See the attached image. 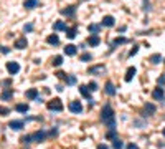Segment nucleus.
<instances>
[{"mask_svg": "<svg viewBox=\"0 0 165 149\" xmlns=\"http://www.w3.org/2000/svg\"><path fill=\"white\" fill-rule=\"evenodd\" d=\"M101 119L104 123H106V126L109 128V129H116V119H114V111H112V108L109 104H106V106L102 108L101 111Z\"/></svg>", "mask_w": 165, "mask_h": 149, "instance_id": "obj_1", "label": "nucleus"}, {"mask_svg": "<svg viewBox=\"0 0 165 149\" xmlns=\"http://www.w3.org/2000/svg\"><path fill=\"white\" fill-rule=\"evenodd\" d=\"M31 136V141H35V143H41V141H45L48 136H51V132H45V131H37V132H33V134H30Z\"/></svg>", "mask_w": 165, "mask_h": 149, "instance_id": "obj_2", "label": "nucleus"}, {"mask_svg": "<svg viewBox=\"0 0 165 149\" xmlns=\"http://www.w3.org/2000/svg\"><path fill=\"white\" fill-rule=\"evenodd\" d=\"M48 110L50 111H63V103L59 98H55L53 101L48 103Z\"/></svg>", "mask_w": 165, "mask_h": 149, "instance_id": "obj_3", "label": "nucleus"}, {"mask_svg": "<svg viewBox=\"0 0 165 149\" xmlns=\"http://www.w3.org/2000/svg\"><path fill=\"white\" fill-rule=\"evenodd\" d=\"M104 71H106V65H94L88 68V73L91 75H104Z\"/></svg>", "mask_w": 165, "mask_h": 149, "instance_id": "obj_4", "label": "nucleus"}, {"mask_svg": "<svg viewBox=\"0 0 165 149\" xmlns=\"http://www.w3.org/2000/svg\"><path fill=\"white\" fill-rule=\"evenodd\" d=\"M7 70H9L10 75H17L20 71V65L17 61H9V63H7Z\"/></svg>", "mask_w": 165, "mask_h": 149, "instance_id": "obj_5", "label": "nucleus"}, {"mask_svg": "<svg viewBox=\"0 0 165 149\" xmlns=\"http://www.w3.org/2000/svg\"><path fill=\"white\" fill-rule=\"evenodd\" d=\"M70 111L71 113H76V114H79V113L83 111V104L79 101H71L70 103Z\"/></svg>", "mask_w": 165, "mask_h": 149, "instance_id": "obj_6", "label": "nucleus"}, {"mask_svg": "<svg viewBox=\"0 0 165 149\" xmlns=\"http://www.w3.org/2000/svg\"><path fill=\"white\" fill-rule=\"evenodd\" d=\"M155 104H152V103H145V106H144V116H152V114H155Z\"/></svg>", "mask_w": 165, "mask_h": 149, "instance_id": "obj_7", "label": "nucleus"}, {"mask_svg": "<svg viewBox=\"0 0 165 149\" xmlns=\"http://www.w3.org/2000/svg\"><path fill=\"white\" fill-rule=\"evenodd\" d=\"M163 88L162 86H157L154 91H152V98L154 99H163Z\"/></svg>", "mask_w": 165, "mask_h": 149, "instance_id": "obj_8", "label": "nucleus"}, {"mask_svg": "<svg viewBox=\"0 0 165 149\" xmlns=\"http://www.w3.org/2000/svg\"><path fill=\"white\" fill-rule=\"evenodd\" d=\"M27 45H28V42H27L25 37L18 38L17 42H15V48H18V50H23V48H27Z\"/></svg>", "mask_w": 165, "mask_h": 149, "instance_id": "obj_9", "label": "nucleus"}, {"mask_svg": "<svg viewBox=\"0 0 165 149\" xmlns=\"http://www.w3.org/2000/svg\"><path fill=\"white\" fill-rule=\"evenodd\" d=\"M114 17H111V15H106V17L102 18V27H114Z\"/></svg>", "mask_w": 165, "mask_h": 149, "instance_id": "obj_10", "label": "nucleus"}, {"mask_svg": "<svg viewBox=\"0 0 165 149\" xmlns=\"http://www.w3.org/2000/svg\"><path fill=\"white\" fill-rule=\"evenodd\" d=\"M149 61H150L152 65H159V63H162V55H160V53H154L150 58H149Z\"/></svg>", "mask_w": 165, "mask_h": 149, "instance_id": "obj_11", "label": "nucleus"}, {"mask_svg": "<svg viewBox=\"0 0 165 149\" xmlns=\"http://www.w3.org/2000/svg\"><path fill=\"white\" fill-rule=\"evenodd\" d=\"M23 7H25L27 10H31V9H35V7H38V0H25Z\"/></svg>", "mask_w": 165, "mask_h": 149, "instance_id": "obj_12", "label": "nucleus"}, {"mask_svg": "<svg viewBox=\"0 0 165 149\" xmlns=\"http://www.w3.org/2000/svg\"><path fill=\"white\" fill-rule=\"evenodd\" d=\"M25 96L28 99H38V90H35V88H31V90H28Z\"/></svg>", "mask_w": 165, "mask_h": 149, "instance_id": "obj_13", "label": "nucleus"}, {"mask_svg": "<svg viewBox=\"0 0 165 149\" xmlns=\"http://www.w3.org/2000/svg\"><path fill=\"white\" fill-rule=\"evenodd\" d=\"M9 128H10V129H13V131H20L23 128V121H12L9 124Z\"/></svg>", "mask_w": 165, "mask_h": 149, "instance_id": "obj_14", "label": "nucleus"}, {"mask_svg": "<svg viewBox=\"0 0 165 149\" xmlns=\"http://www.w3.org/2000/svg\"><path fill=\"white\" fill-rule=\"evenodd\" d=\"M135 71H137V70H135L134 66H131V68H129V70H127L126 76H124V80H126V81H131V80H132V78H134V76H135Z\"/></svg>", "mask_w": 165, "mask_h": 149, "instance_id": "obj_15", "label": "nucleus"}, {"mask_svg": "<svg viewBox=\"0 0 165 149\" xmlns=\"http://www.w3.org/2000/svg\"><path fill=\"white\" fill-rule=\"evenodd\" d=\"M88 43H89L91 47H98L99 43H101V40H99V37H98V35H91V37H89V40H88Z\"/></svg>", "mask_w": 165, "mask_h": 149, "instance_id": "obj_16", "label": "nucleus"}, {"mask_svg": "<svg viewBox=\"0 0 165 149\" xmlns=\"http://www.w3.org/2000/svg\"><path fill=\"white\" fill-rule=\"evenodd\" d=\"M106 93L109 95V96H114L116 95V88H114V84H112L111 81L106 83Z\"/></svg>", "mask_w": 165, "mask_h": 149, "instance_id": "obj_17", "label": "nucleus"}, {"mask_svg": "<svg viewBox=\"0 0 165 149\" xmlns=\"http://www.w3.org/2000/svg\"><path fill=\"white\" fill-rule=\"evenodd\" d=\"M79 93H81L84 98H88V99H91V96H89V88L88 86H84V84H81L79 86Z\"/></svg>", "mask_w": 165, "mask_h": 149, "instance_id": "obj_18", "label": "nucleus"}, {"mask_svg": "<svg viewBox=\"0 0 165 149\" xmlns=\"http://www.w3.org/2000/svg\"><path fill=\"white\" fill-rule=\"evenodd\" d=\"M64 53H66L68 56L76 55V47L74 45H66V48H64Z\"/></svg>", "mask_w": 165, "mask_h": 149, "instance_id": "obj_19", "label": "nucleus"}, {"mask_svg": "<svg viewBox=\"0 0 165 149\" xmlns=\"http://www.w3.org/2000/svg\"><path fill=\"white\" fill-rule=\"evenodd\" d=\"M74 12H76V7H68V9L61 10V13H63V15H66V17H73Z\"/></svg>", "mask_w": 165, "mask_h": 149, "instance_id": "obj_20", "label": "nucleus"}, {"mask_svg": "<svg viewBox=\"0 0 165 149\" xmlns=\"http://www.w3.org/2000/svg\"><path fill=\"white\" fill-rule=\"evenodd\" d=\"M46 42L50 43V45H58V43H59V38H58V35H50V37L46 38Z\"/></svg>", "mask_w": 165, "mask_h": 149, "instance_id": "obj_21", "label": "nucleus"}, {"mask_svg": "<svg viewBox=\"0 0 165 149\" xmlns=\"http://www.w3.org/2000/svg\"><path fill=\"white\" fill-rule=\"evenodd\" d=\"M88 30H89L91 33L98 35V33H99V30H101V27H99V25H96V23H91V25L88 27Z\"/></svg>", "mask_w": 165, "mask_h": 149, "instance_id": "obj_22", "label": "nucleus"}, {"mask_svg": "<svg viewBox=\"0 0 165 149\" xmlns=\"http://www.w3.org/2000/svg\"><path fill=\"white\" fill-rule=\"evenodd\" d=\"M66 37L68 38H74L76 37V27H71V28H66Z\"/></svg>", "mask_w": 165, "mask_h": 149, "instance_id": "obj_23", "label": "nucleus"}, {"mask_svg": "<svg viewBox=\"0 0 165 149\" xmlns=\"http://www.w3.org/2000/svg\"><path fill=\"white\" fill-rule=\"evenodd\" d=\"M53 28H55V32H61V30H66V25H64L63 22H56L55 25H53Z\"/></svg>", "mask_w": 165, "mask_h": 149, "instance_id": "obj_24", "label": "nucleus"}, {"mask_svg": "<svg viewBox=\"0 0 165 149\" xmlns=\"http://www.w3.org/2000/svg\"><path fill=\"white\" fill-rule=\"evenodd\" d=\"M112 147H114V149H122V147H124V143H122L119 138H116L114 143H112Z\"/></svg>", "mask_w": 165, "mask_h": 149, "instance_id": "obj_25", "label": "nucleus"}, {"mask_svg": "<svg viewBox=\"0 0 165 149\" xmlns=\"http://www.w3.org/2000/svg\"><path fill=\"white\" fill-rule=\"evenodd\" d=\"M51 63H53V66H59V65L63 63V56H61V55L55 56V58H53V61H51Z\"/></svg>", "mask_w": 165, "mask_h": 149, "instance_id": "obj_26", "label": "nucleus"}, {"mask_svg": "<svg viewBox=\"0 0 165 149\" xmlns=\"http://www.w3.org/2000/svg\"><path fill=\"white\" fill-rule=\"evenodd\" d=\"M15 110H17L18 113H27L28 111V104H17Z\"/></svg>", "mask_w": 165, "mask_h": 149, "instance_id": "obj_27", "label": "nucleus"}, {"mask_svg": "<svg viewBox=\"0 0 165 149\" xmlns=\"http://www.w3.org/2000/svg\"><path fill=\"white\" fill-rule=\"evenodd\" d=\"M12 96H13V90H7V91H3L2 99H10Z\"/></svg>", "mask_w": 165, "mask_h": 149, "instance_id": "obj_28", "label": "nucleus"}, {"mask_svg": "<svg viewBox=\"0 0 165 149\" xmlns=\"http://www.w3.org/2000/svg\"><path fill=\"white\" fill-rule=\"evenodd\" d=\"M106 138H107V139H112V141H114L116 138H117V136H116V129H109V132L106 134Z\"/></svg>", "mask_w": 165, "mask_h": 149, "instance_id": "obj_29", "label": "nucleus"}, {"mask_svg": "<svg viewBox=\"0 0 165 149\" xmlns=\"http://www.w3.org/2000/svg\"><path fill=\"white\" fill-rule=\"evenodd\" d=\"M120 43H126V38H124V37H119V38H116L114 40V43H112V45H120Z\"/></svg>", "mask_w": 165, "mask_h": 149, "instance_id": "obj_30", "label": "nucleus"}, {"mask_svg": "<svg viewBox=\"0 0 165 149\" xmlns=\"http://www.w3.org/2000/svg\"><path fill=\"white\" fill-rule=\"evenodd\" d=\"M91 58H92V55H89V53H83L81 55V61H89Z\"/></svg>", "mask_w": 165, "mask_h": 149, "instance_id": "obj_31", "label": "nucleus"}, {"mask_svg": "<svg viewBox=\"0 0 165 149\" xmlns=\"http://www.w3.org/2000/svg\"><path fill=\"white\" fill-rule=\"evenodd\" d=\"M66 83H68V84H74V83H76V78H74L73 75H70V76L66 78Z\"/></svg>", "mask_w": 165, "mask_h": 149, "instance_id": "obj_32", "label": "nucleus"}, {"mask_svg": "<svg viewBox=\"0 0 165 149\" xmlns=\"http://www.w3.org/2000/svg\"><path fill=\"white\" fill-rule=\"evenodd\" d=\"M88 88H89V91H96L98 90V84H96L94 81H91L89 84H88Z\"/></svg>", "mask_w": 165, "mask_h": 149, "instance_id": "obj_33", "label": "nucleus"}, {"mask_svg": "<svg viewBox=\"0 0 165 149\" xmlns=\"http://www.w3.org/2000/svg\"><path fill=\"white\" fill-rule=\"evenodd\" d=\"M56 76H58L59 80H66V78H68V75L63 73V71H58V73H56Z\"/></svg>", "mask_w": 165, "mask_h": 149, "instance_id": "obj_34", "label": "nucleus"}, {"mask_svg": "<svg viewBox=\"0 0 165 149\" xmlns=\"http://www.w3.org/2000/svg\"><path fill=\"white\" fill-rule=\"evenodd\" d=\"M157 83H159V86H163V84H165V73H163L162 76H160V78H159V81H157Z\"/></svg>", "mask_w": 165, "mask_h": 149, "instance_id": "obj_35", "label": "nucleus"}, {"mask_svg": "<svg viewBox=\"0 0 165 149\" xmlns=\"http://www.w3.org/2000/svg\"><path fill=\"white\" fill-rule=\"evenodd\" d=\"M31 30H33V25H31V23H28V25L23 27V32H25V33L27 32H31Z\"/></svg>", "mask_w": 165, "mask_h": 149, "instance_id": "obj_36", "label": "nucleus"}, {"mask_svg": "<svg viewBox=\"0 0 165 149\" xmlns=\"http://www.w3.org/2000/svg\"><path fill=\"white\" fill-rule=\"evenodd\" d=\"M137 51H139V47H134L131 51H129V56H134L135 53H137Z\"/></svg>", "mask_w": 165, "mask_h": 149, "instance_id": "obj_37", "label": "nucleus"}, {"mask_svg": "<svg viewBox=\"0 0 165 149\" xmlns=\"http://www.w3.org/2000/svg\"><path fill=\"white\" fill-rule=\"evenodd\" d=\"M22 143H31V136H23Z\"/></svg>", "mask_w": 165, "mask_h": 149, "instance_id": "obj_38", "label": "nucleus"}, {"mask_svg": "<svg viewBox=\"0 0 165 149\" xmlns=\"http://www.w3.org/2000/svg\"><path fill=\"white\" fill-rule=\"evenodd\" d=\"M126 149H139V146H137V144H134V143H131L129 146H126Z\"/></svg>", "mask_w": 165, "mask_h": 149, "instance_id": "obj_39", "label": "nucleus"}, {"mask_svg": "<svg viewBox=\"0 0 165 149\" xmlns=\"http://www.w3.org/2000/svg\"><path fill=\"white\" fill-rule=\"evenodd\" d=\"M0 51H2V53H5V55H7V53H9L10 50H9V48H7V47H2V48H0Z\"/></svg>", "mask_w": 165, "mask_h": 149, "instance_id": "obj_40", "label": "nucleus"}, {"mask_svg": "<svg viewBox=\"0 0 165 149\" xmlns=\"http://www.w3.org/2000/svg\"><path fill=\"white\" fill-rule=\"evenodd\" d=\"M98 149H109V147H107L106 144H99V146H98Z\"/></svg>", "mask_w": 165, "mask_h": 149, "instance_id": "obj_41", "label": "nucleus"}, {"mask_svg": "<svg viewBox=\"0 0 165 149\" xmlns=\"http://www.w3.org/2000/svg\"><path fill=\"white\" fill-rule=\"evenodd\" d=\"M162 132H163V136H165V128H163V131H162Z\"/></svg>", "mask_w": 165, "mask_h": 149, "instance_id": "obj_42", "label": "nucleus"}, {"mask_svg": "<svg viewBox=\"0 0 165 149\" xmlns=\"http://www.w3.org/2000/svg\"><path fill=\"white\" fill-rule=\"evenodd\" d=\"M0 111H2V108H0Z\"/></svg>", "mask_w": 165, "mask_h": 149, "instance_id": "obj_43", "label": "nucleus"}]
</instances>
